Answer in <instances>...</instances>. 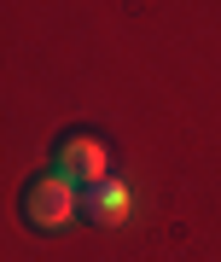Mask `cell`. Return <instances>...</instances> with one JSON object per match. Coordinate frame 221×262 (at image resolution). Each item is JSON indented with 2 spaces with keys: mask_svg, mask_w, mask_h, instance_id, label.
Listing matches in <instances>:
<instances>
[{
  "mask_svg": "<svg viewBox=\"0 0 221 262\" xmlns=\"http://www.w3.org/2000/svg\"><path fill=\"white\" fill-rule=\"evenodd\" d=\"M82 222H93V227H117V222H128V187H122V181L82 187Z\"/></svg>",
  "mask_w": 221,
  "mask_h": 262,
  "instance_id": "3957f363",
  "label": "cell"
},
{
  "mask_svg": "<svg viewBox=\"0 0 221 262\" xmlns=\"http://www.w3.org/2000/svg\"><path fill=\"white\" fill-rule=\"evenodd\" d=\"M53 163H58L64 181H76V187H99V181H110L105 175V169H110V146L99 140V134H87V128L58 134V140H53Z\"/></svg>",
  "mask_w": 221,
  "mask_h": 262,
  "instance_id": "7a4b0ae2",
  "label": "cell"
},
{
  "mask_svg": "<svg viewBox=\"0 0 221 262\" xmlns=\"http://www.w3.org/2000/svg\"><path fill=\"white\" fill-rule=\"evenodd\" d=\"M76 210H82V187L64 181L58 169H53V175H35L24 187V198H18V215H24L29 233H58V227L76 222Z\"/></svg>",
  "mask_w": 221,
  "mask_h": 262,
  "instance_id": "6da1fadb",
  "label": "cell"
}]
</instances>
